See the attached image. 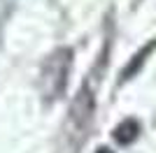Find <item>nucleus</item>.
I'll return each mask as SVG.
<instances>
[{
  "label": "nucleus",
  "instance_id": "f257e3e1",
  "mask_svg": "<svg viewBox=\"0 0 156 153\" xmlns=\"http://www.w3.org/2000/svg\"><path fill=\"white\" fill-rule=\"evenodd\" d=\"M154 49H156V39H151L149 44H144L142 49L137 51L135 56L130 58V63L126 65L124 70H121V81H128V79H133V76H135L137 72L142 70V65L147 63V58H149L151 53H154Z\"/></svg>",
  "mask_w": 156,
  "mask_h": 153
},
{
  "label": "nucleus",
  "instance_id": "f03ea898",
  "mask_svg": "<svg viewBox=\"0 0 156 153\" xmlns=\"http://www.w3.org/2000/svg\"><path fill=\"white\" fill-rule=\"evenodd\" d=\"M137 134H140V123L133 121V118H126L124 123H119L114 127V139L119 144H124V146H128L130 141H135Z\"/></svg>",
  "mask_w": 156,
  "mask_h": 153
},
{
  "label": "nucleus",
  "instance_id": "7ed1b4c3",
  "mask_svg": "<svg viewBox=\"0 0 156 153\" xmlns=\"http://www.w3.org/2000/svg\"><path fill=\"white\" fill-rule=\"evenodd\" d=\"M98 153H112L110 148H98Z\"/></svg>",
  "mask_w": 156,
  "mask_h": 153
}]
</instances>
